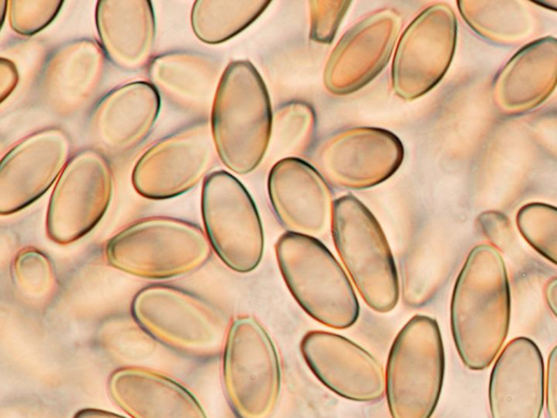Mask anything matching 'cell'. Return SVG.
Listing matches in <instances>:
<instances>
[{
	"label": "cell",
	"mask_w": 557,
	"mask_h": 418,
	"mask_svg": "<svg viewBox=\"0 0 557 418\" xmlns=\"http://www.w3.org/2000/svg\"><path fill=\"white\" fill-rule=\"evenodd\" d=\"M482 233L490 244L502 251L512 238V228L509 219L502 212L488 210L478 217Z\"/></svg>",
	"instance_id": "cell-32"
},
{
	"label": "cell",
	"mask_w": 557,
	"mask_h": 418,
	"mask_svg": "<svg viewBox=\"0 0 557 418\" xmlns=\"http://www.w3.org/2000/svg\"><path fill=\"white\" fill-rule=\"evenodd\" d=\"M201 217L212 250L232 271L249 273L260 263L264 234L257 206L247 188L224 170L202 182Z\"/></svg>",
	"instance_id": "cell-9"
},
{
	"label": "cell",
	"mask_w": 557,
	"mask_h": 418,
	"mask_svg": "<svg viewBox=\"0 0 557 418\" xmlns=\"http://www.w3.org/2000/svg\"><path fill=\"white\" fill-rule=\"evenodd\" d=\"M405 156L401 140L391 131L355 126L327 137L314 156L315 169L336 187L366 189L391 177Z\"/></svg>",
	"instance_id": "cell-13"
},
{
	"label": "cell",
	"mask_w": 557,
	"mask_h": 418,
	"mask_svg": "<svg viewBox=\"0 0 557 418\" xmlns=\"http://www.w3.org/2000/svg\"><path fill=\"white\" fill-rule=\"evenodd\" d=\"M212 255L206 232L172 217H148L116 232L106 244L107 263L133 276L164 280L202 268Z\"/></svg>",
	"instance_id": "cell-4"
},
{
	"label": "cell",
	"mask_w": 557,
	"mask_h": 418,
	"mask_svg": "<svg viewBox=\"0 0 557 418\" xmlns=\"http://www.w3.org/2000/svg\"><path fill=\"white\" fill-rule=\"evenodd\" d=\"M62 5L63 1L55 0H11L8 7L10 27L17 35L34 36L54 21Z\"/></svg>",
	"instance_id": "cell-30"
},
{
	"label": "cell",
	"mask_w": 557,
	"mask_h": 418,
	"mask_svg": "<svg viewBox=\"0 0 557 418\" xmlns=\"http://www.w3.org/2000/svg\"><path fill=\"white\" fill-rule=\"evenodd\" d=\"M557 88V38L544 36L521 47L495 76L492 97L504 114L529 112Z\"/></svg>",
	"instance_id": "cell-21"
},
{
	"label": "cell",
	"mask_w": 557,
	"mask_h": 418,
	"mask_svg": "<svg viewBox=\"0 0 557 418\" xmlns=\"http://www.w3.org/2000/svg\"><path fill=\"white\" fill-rule=\"evenodd\" d=\"M111 399L132 418H208L194 394L149 368L123 366L107 380Z\"/></svg>",
	"instance_id": "cell-22"
},
{
	"label": "cell",
	"mask_w": 557,
	"mask_h": 418,
	"mask_svg": "<svg viewBox=\"0 0 557 418\" xmlns=\"http://www.w3.org/2000/svg\"><path fill=\"white\" fill-rule=\"evenodd\" d=\"M445 374V352L435 319L416 315L395 336L385 368L391 418H431Z\"/></svg>",
	"instance_id": "cell-6"
},
{
	"label": "cell",
	"mask_w": 557,
	"mask_h": 418,
	"mask_svg": "<svg viewBox=\"0 0 557 418\" xmlns=\"http://www.w3.org/2000/svg\"><path fill=\"white\" fill-rule=\"evenodd\" d=\"M272 108L267 86L248 60L231 61L221 74L210 112V127L221 162L248 174L269 150Z\"/></svg>",
	"instance_id": "cell-2"
},
{
	"label": "cell",
	"mask_w": 557,
	"mask_h": 418,
	"mask_svg": "<svg viewBox=\"0 0 557 418\" xmlns=\"http://www.w3.org/2000/svg\"><path fill=\"white\" fill-rule=\"evenodd\" d=\"M267 187L273 212L286 232L317 237L331 228V188L307 161L278 159L270 169Z\"/></svg>",
	"instance_id": "cell-17"
},
{
	"label": "cell",
	"mask_w": 557,
	"mask_h": 418,
	"mask_svg": "<svg viewBox=\"0 0 557 418\" xmlns=\"http://www.w3.org/2000/svg\"><path fill=\"white\" fill-rule=\"evenodd\" d=\"M95 23L99 44L115 67L137 72L149 65L157 37L151 1L100 0Z\"/></svg>",
	"instance_id": "cell-23"
},
{
	"label": "cell",
	"mask_w": 557,
	"mask_h": 418,
	"mask_svg": "<svg viewBox=\"0 0 557 418\" xmlns=\"http://www.w3.org/2000/svg\"><path fill=\"white\" fill-rule=\"evenodd\" d=\"M114 176L106 155L96 148L76 151L57 180L47 207L46 233L58 245L87 235L106 214Z\"/></svg>",
	"instance_id": "cell-10"
},
{
	"label": "cell",
	"mask_w": 557,
	"mask_h": 418,
	"mask_svg": "<svg viewBox=\"0 0 557 418\" xmlns=\"http://www.w3.org/2000/svg\"><path fill=\"white\" fill-rule=\"evenodd\" d=\"M216 158L210 121L200 119L150 145L133 167L132 185L147 199L174 198L203 182Z\"/></svg>",
	"instance_id": "cell-12"
},
{
	"label": "cell",
	"mask_w": 557,
	"mask_h": 418,
	"mask_svg": "<svg viewBox=\"0 0 557 418\" xmlns=\"http://www.w3.org/2000/svg\"><path fill=\"white\" fill-rule=\"evenodd\" d=\"M458 11L465 23L480 37L497 45H515L528 39L535 28V17L520 0H459Z\"/></svg>",
	"instance_id": "cell-25"
},
{
	"label": "cell",
	"mask_w": 557,
	"mask_h": 418,
	"mask_svg": "<svg viewBox=\"0 0 557 418\" xmlns=\"http://www.w3.org/2000/svg\"><path fill=\"white\" fill-rule=\"evenodd\" d=\"M351 1H309V37L318 44H331L346 15Z\"/></svg>",
	"instance_id": "cell-31"
},
{
	"label": "cell",
	"mask_w": 557,
	"mask_h": 418,
	"mask_svg": "<svg viewBox=\"0 0 557 418\" xmlns=\"http://www.w3.org/2000/svg\"><path fill=\"white\" fill-rule=\"evenodd\" d=\"M534 4L557 12V0L533 1Z\"/></svg>",
	"instance_id": "cell-37"
},
{
	"label": "cell",
	"mask_w": 557,
	"mask_h": 418,
	"mask_svg": "<svg viewBox=\"0 0 557 418\" xmlns=\"http://www.w3.org/2000/svg\"><path fill=\"white\" fill-rule=\"evenodd\" d=\"M150 83L172 104L189 112L212 107L221 79L219 64L196 51H168L152 58L148 65Z\"/></svg>",
	"instance_id": "cell-24"
},
{
	"label": "cell",
	"mask_w": 557,
	"mask_h": 418,
	"mask_svg": "<svg viewBox=\"0 0 557 418\" xmlns=\"http://www.w3.org/2000/svg\"><path fill=\"white\" fill-rule=\"evenodd\" d=\"M299 349L313 376L336 395L359 403L377 402L385 395L383 366L354 341L311 330L301 337Z\"/></svg>",
	"instance_id": "cell-16"
},
{
	"label": "cell",
	"mask_w": 557,
	"mask_h": 418,
	"mask_svg": "<svg viewBox=\"0 0 557 418\" xmlns=\"http://www.w3.org/2000/svg\"><path fill=\"white\" fill-rule=\"evenodd\" d=\"M222 354V384L237 418H271L282 388L276 347L258 319L238 316L230 323Z\"/></svg>",
	"instance_id": "cell-8"
},
{
	"label": "cell",
	"mask_w": 557,
	"mask_h": 418,
	"mask_svg": "<svg viewBox=\"0 0 557 418\" xmlns=\"http://www.w3.org/2000/svg\"><path fill=\"white\" fill-rule=\"evenodd\" d=\"M403 26L393 8L374 10L336 42L323 69V85L334 96L352 94L374 79L394 53Z\"/></svg>",
	"instance_id": "cell-14"
},
{
	"label": "cell",
	"mask_w": 557,
	"mask_h": 418,
	"mask_svg": "<svg viewBox=\"0 0 557 418\" xmlns=\"http://www.w3.org/2000/svg\"><path fill=\"white\" fill-rule=\"evenodd\" d=\"M511 293L505 259L491 244L467 255L454 284L449 321L456 352L472 371L492 366L509 333Z\"/></svg>",
	"instance_id": "cell-1"
},
{
	"label": "cell",
	"mask_w": 557,
	"mask_h": 418,
	"mask_svg": "<svg viewBox=\"0 0 557 418\" xmlns=\"http://www.w3.org/2000/svg\"><path fill=\"white\" fill-rule=\"evenodd\" d=\"M160 109V94L150 82L120 85L100 98L92 109L90 136L102 150L127 153L150 135Z\"/></svg>",
	"instance_id": "cell-20"
},
{
	"label": "cell",
	"mask_w": 557,
	"mask_h": 418,
	"mask_svg": "<svg viewBox=\"0 0 557 418\" xmlns=\"http://www.w3.org/2000/svg\"><path fill=\"white\" fill-rule=\"evenodd\" d=\"M516 226L530 247L557 267L556 206L540 201L521 206L516 214Z\"/></svg>",
	"instance_id": "cell-28"
},
{
	"label": "cell",
	"mask_w": 557,
	"mask_h": 418,
	"mask_svg": "<svg viewBox=\"0 0 557 418\" xmlns=\"http://www.w3.org/2000/svg\"><path fill=\"white\" fill-rule=\"evenodd\" d=\"M544 395L545 364L537 344L527 336L510 340L490 373V418H541Z\"/></svg>",
	"instance_id": "cell-19"
},
{
	"label": "cell",
	"mask_w": 557,
	"mask_h": 418,
	"mask_svg": "<svg viewBox=\"0 0 557 418\" xmlns=\"http://www.w3.org/2000/svg\"><path fill=\"white\" fill-rule=\"evenodd\" d=\"M458 36L456 13L446 2L422 9L400 34L391 65V86L406 101L433 89L447 73Z\"/></svg>",
	"instance_id": "cell-11"
},
{
	"label": "cell",
	"mask_w": 557,
	"mask_h": 418,
	"mask_svg": "<svg viewBox=\"0 0 557 418\" xmlns=\"http://www.w3.org/2000/svg\"><path fill=\"white\" fill-rule=\"evenodd\" d=\"M137 325L150 337L181 354L208 358L223 349L227 320L207 299L186 290L151 284L131 303Z\"/></svg>",
	"instance_id": "cell-7"
},
{
	"label": "cell",
	"mask_w": 557,
	"mask_h": 418,
	"mask_svg": "<svg viewBox=\"0 0 557 418\" xmlns=\"http://www.w3.org/2000/svg\"><path fill=\"white\" fill-rule=\"evenodd\" d=\"M270 4L265 0H197L190 10V27L200 41L222 44L246 29Z\"/></svg>",
	"instance_id": "cell-26"
},
{
	"label": "cell",
	"mask_w": 557,
	"mask_h": 418,
	"mask_svg": "<svg viewBox=\"0 0 557 418\" xmlns=\"http://www.w3.org/2000/svg\"><path fill=\"white\" fill-rule=\"evenodd\" d=\"M20 75L15 63L5 58L0 59V101L3 102L16 88Z\"/></svg>",
	"instance_id": "cell-34"
},
{
	"label": "cell",
	"mask_w": 557,
	"mask_h": 418,
	"mask_svg": "<svg viewBox=\"0 0 557 418\" xmlns=\"http://www.w3.org/2000/svg\"><path fill=\"white\" fill-rule=\"evenodd\" d=\"M107 60L100 44L90 38L59 45L48 54L40 70L39 98L58 115L77 113L100 87Z\"/></svg>",
	"instance_id": "cell-18"
},
{
	"label": "cell",
	"mask_w": 557,
	"mask_h": 418,
	"mask_svg": "<svg viewBox=\"0 0 557 418\" xmlns=\"http://www.w3.org/2000/svg\"><path fill=\"white\" fill-rule=\"evenodd\" d=\"M73 418H126L113 411L100 408H82L75 413Z\"/></svg>",
	"instance_id": "cell-36"
},
{
	"label": "cell",
	"mask_w": 557,
	"mask_h": 418,
	"mask_svg": "<svg viewBox=\"0 0 557 418\" xmlns=\"http://www.w3.org/2000/svg\"><path fill=\"white\" fill-rule=\"evenodd\" d=\"M543 298L550 314L557 319V275L549 278L544 284Z\"/></svg>",
	"instance_id": "cell-35"
},
{
	"label": "cell",
	"mask_w": 557,
	"mask_h": 418,
	"mask_svg": "<svg viewBox=\"0 0 557 418\" xmlns=\"http://www.w3.org/2000/svg\"><path fill=\"white\" fill-rule=\"evenodd\" d=\"M72 139L61 127L37 130L15 143L0 162V214L38 200L55 184L71 159Z\"/></svg>",
	"instance_id": "cell-15"
},
{
	"label": "cell",
	"mask_w": 557,
	"mask_h": 418,
	"mask_svg": "<svg viewBox=\"0 0 557 418\" xmlns=\"http://www.w3.org/2000/svg\"><path fill=\"white\" fill-rule=\"evenodd\" d=\"M331 232L337 255L355 290L377 314L392 311L399 300V278L381 224L351 194L334 200Z\"/></svg>",
	"instance_id": "cell-5"
},
{
	"label": "cell",
	"mask_w": 557,
	"mask_h": 418,
	"mask_svg": "<svg viewBox=\"0 0 557 418\" xmlns=\"http://www.w3.org/2000/svg\"><path fill=\"white\" fill-rule=\"evenodd\" d=\"M544 408L546 418H557V344L552 347L545 365Z\"/></svg>",
	"instance_id": "cell-33"
},
{
	"label": "cell",
	"mask_w": 557,
	"mask_h": 418,
	"mask_svg": "<svg viewBox=\"0 0 557 418\" xmlns=\"http://www.w3.org/2000/svg\"><path fill=\"white\" fill-rule=\"evenodd\" d=\"M315 126V112L309 103L295 100L281 104L273 112L269 150L281 159L302 153Z\"/></svg>",
	"instance_id": "cell-27"
},
{
	"label": "cell",
	"mask_w": 557,
	"mask_h": 418,
	"mask_svg": "<svg viewBox=\"0 0 557 418\" xmlns=\"http://www.w3.org/2000/svg\"><path fill=\"white\" fill-rule=\"evenodd\" d=\"M275 257L289 293L308 316L334 330L357 322L356 290L344 267L317 237L285 232L275 243Z\"/></svg>",
	"instance_id": "cell-3"
},
{
	"label": "cell",
	"mask_w": 557,
	"mask_h": 418,
	"mask_svg": "<svg viewBox=\"0 0 557 418\" xmlns=\"http://www.w3.org/2000/svg\"><path fill=\"white\" fill-rule=\"evenodd\" d=\"M11 278L23 296L35 300L51 295L58 282L52 260L35 247H25L15 255Z\"/></svg>",
	"instance_id": "cell-29"
}]
</instances>
